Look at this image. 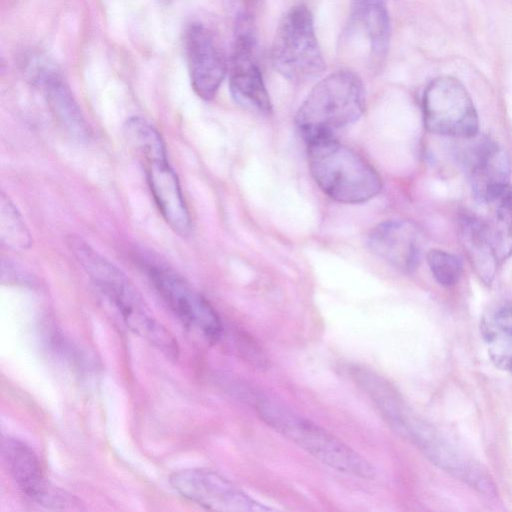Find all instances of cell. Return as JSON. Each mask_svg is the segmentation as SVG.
<instances>
[{"label": "cell", "instance_id": "1", "mask_svg": "<svg viewBox=\"0 0 512 512\" xmlns=\"http://www.w3.org/2000/svg\"><path fill=\"white\" fill-rule=\"evenodd\" d=\"M68 246L99 291L116 308L127 327L170 358H176V339L146 305L127 276L86 242L70 236Z\"/></svg>", "mask_w": 512, "mask_h": 512}, {"label": "cell", "instance_id": "2", "mask_svg": "<svg viewBox=\"0 0 512 512\" xmlns=\"http://www.w3.org/2000/svg\"><path fill=\"white\" fill-rule=\"evenodd\" d=\"M306 142L310 173L329 198L359 204L381 192L383 183L375 168L334 135L317 136Z\"/></svg>", "mask_w": 512, "mask_h": 512}, {"label": "cell", "instance_id": "3", "mask_svg": "<svg viewBox=\"0 0 512 512\" xmlns=\"http://www.w3.org/2000/svg\"><path fill=\"white\" fill-rule=\"evenodd\" d=\"M261 419L323 464L347 475L372 479L376 470L364 457L316 423L267 398H257Z\"/></svg>", "mask_w": 512, "mask_h": 512}, {"label": "cell", "instance_id": "4", "mask_svg": "<svg viewBox=\"0 0 512 512\" xmlns=\"http://www.w3.org/2000/svg\"><path fill=\"white\" fill-rule=\"evenodd\" d=\"M362 79L351 70L335 71L321 79L300 105L295 122L305 140L334 135L357 121L365 110Z\"/></svg>", "mask_w": 512, "mask_h": 512}, {"label": "cell", "instance_id": "5", "mask_svg": "<svg viewBox=\"0 0 512 512\" xmlns=\"http://www.w3.org/2000/svg\"><path fill=\"white\" fill-rule=\"evenodd\" d=\"M271 60L275 70L293 82L311 80L324 72L325 61L307 6H293L282 16L274 34Z\"/></svg>", "mask_w": 512, "mask_h": 512}, {"label": "cell", "instance_id": "6", "mask_svg": "<svg viewBox=\"0 0 512 512\" xmlns=\"http://www.w3.org/2000/svg\"><path fill=\"white\" fill-rule=\"evenodd\" d=\"M423 122L432 134L465 139L479 133V118L464 85L451 76L429 82L422 97Z\"/></svg>", "mask_w": 512, "mask_h": 512}, {"label": "cell", "instance_id": "7", "mask_svg": "<svg viewBox=\"0 0 512 512\" xmlns=\"http://www.w3.org/2000/svg\"><path fill=\"white\" fill-rule=\"evenodd\" d=\"M257 36L251 12L242 11L235 23L229 66L230 91L239 104L260 113L272 110L269 93L256 58Z\"/></svg>", "mask_w": 512, "mask_h": 512}, {"label": "cell", "instance_id": "8", "mask_svg": "<svg viewBox=\"0 0 512 512\" xmlns=\"http://www.w3.org/2000/svg\"><path fill=\"white\" fill-rule=\"evenodd\" d=\"M145 270L152 285L171 312L188 329L211 342L222 333L221 320L211 304L173 270L147 262Z\"/></svg>", "mask_w": 512, "mask_h": 512}, {"label": "cell", "instance_id": "9", "mask_svg": "<svg viewBox=\"0 0 512 512\" xmlns=\"http://www.w3.org/2000/svg\"><path fill=\"white\" fill-rule=\"evenodd\" d=\"M457 157L468 178L472 195L481 204L492 202L510 185L512 159L509 153L487 135L459 139Z\"/></svg>", "mask_w": 512, "mask_h": 512}, {"label": "cell", "instance_id": "10", "mask_svg": "<svg viewBox=\"0 0 512 512\" xmlns=\"http://www.w3.org/2000/svg\"><path fill=\"white\" fill-rule=\"evenodd\" d=\"M170 484L184 498L224 512H263L271 508L256 501L223 475L206 468L174 472Z\"/></svg>", "mask_w": 512, "mask_h": 512}, {"label": "cell", "instance_id": "11", "mask_svg": "<svg viewBox=\"0 0 512 512\" xmlns=\"http://www.w3.org/2000/svg\"><path fill=\"white\" fill-rule=\"evenodd\" d=\"M1 454L19 489L37 504L53 509H69L79 504L76 498L54 486L45 477L37 455L24 442L3 437Z\"/></svg>", "mask_w": 512, "mask_h": 512}, {"label": "cell", "instance_id": "12", "mask_svg": "<svg viewBox=\"0 0 512 512\" xmlns=\"http://www.w3.org/2000/svg\"><path fill=\"white\" fill-rule=\"evenodd\" d=\"M185 46L191 86L201 99L209 101L227 73L225 55L211 31L201 24L189 27Z\"/></svg>", "mask_w": 512, "mask_h": 512}, {"label": "cell", "instance_id": "13", "mask_svg": "<svg viewBox=\"0 0 512 512\" xmlns=\"http://www.w3.org/2000/svg\"><path fill=\"white\" fill-rule=\"evenodd\" d=\"M368 246L380 259L404 273L418 267L423 250L420 230L407 220L378 224L368 236Z\"/></svg>", "mask_w": 512, "mask_h": 512}, {"label": "cell", "instance_id": "14", "mask_svg": "<svg viewBox=\"0 0 512 512\" xmlns=\"http://www.w3.org/2000/svg\"><path fill=\"white\" fill-rule=\"evenodd\" d=\"M144 165L151 193L164 220L177 234L187 236L191 230V217L167 156L147 160Z\"/></svg>", "mask_w": 512, "mask_h": 512}, {"label": "cell", "instance_id": "15", "mask_svg": "<svg viewBox=\"0 0 512 512\" xmlns=\"http://www.w3.org/2000/svg\"><path fill=\"white\" fill-rule=\"evenodd\" d=\"M349 30L366 40L371 63L380 64L386 57L391 37L386 0H355Z\"/></svg>", "mask_w": 512, "mask_h": 512}, {"label": "cell", "instance_id": "16", "mask_svg": "<svg viewBox=\"0 0 512 512\" xmlns=\"http://www.w3.org/2000/svg\"><path fill=\"white\" fill-rule=\"evenodd\" d=\"M458 234L467 259L479 279L486 285L494 280L499 264L485 220L464 214L458 221Z\"/></svg>", "mask_w": 512, "mask_h": 512}, {"label": "cell", "instance_id": "17", "mask_svg": "<svg viewBox=\"0 0 512 512\" xmlns=\"http://www.w3.org/2000/svg\"><path fill=\"white\" fill-rule=\"evenodd\" d=\"M36 74L52 111L64 129L77 139H85L88 134L85 119L66 83L50 68H41Z\"/></svg>", "mask_w": 512, "mask_h": 512}, {"label": "cell", "instance_id": "18", "mask_svg": "<svg viewBox=\"0 0 512 512\" xmlns=\"http://www.w3.org/2000/svg\"><path fill=\"white\" fill-rule=\"evenodd\" d=\"M482 334L494 365L512 371V306H503L484 319Z\"/></svg>", "mask_w": 512, "mask_h": 512}, {"label": "cell", "instance_id": "19", "mask_svg": "<svg viewBox=\"0 0 512 512\" xmlns=\"http://www.w3.org/2000/svg\"><path fill=\"white\" fill-rule=\"evenodd\" d=\"M487 205L492 207V216L485 222L501 262L512 255V185Z\"/></svg>", "mask_w": 512, "mask_h": 512}, {"label": "cell", "instance_id": "20", "mask_svg": "<svg viewBox=\"0 0 512 512\" xmlns=\"http://www.w3.org/2000/svg\"><path fill=\"white\" fill-rule=\"evenodd\" d=\"M126 138L143 162L167 156L165 143L159 132L141 117H131L125 124Z\"/></svg>", "mask_w": 512, "mask_h": 512}, {"label": "cell", "instance_id": "21", "mask_svg": "<svg viewBox=\"0 0 512 512\" xmlns=\"http://www.w3.org/2000/svg\"><path fill=\"white\" fill-rule=\"evenodd\" d=\"M0 238L9 248L25 250L31 244L28 228L14 203L2 193L0 200Z\"/></svg>", "mask_w": 512, "mask_h": 512}, {"label": "cell", "instance_id": "22", "mask_svg": "<svg viewBox=\"0 0 512 512\" xmlns=\"http://www.w3.org/2000/svg\"><path fill=\"white\" fill-rule=\"evenodd\" d=\"M426 261L436 282L445 288L455 286L462 277V260L449 251L431 249L426 253Z\"/></svg>", "mask_w": 512, "mask_h": 512}]
</instances>
